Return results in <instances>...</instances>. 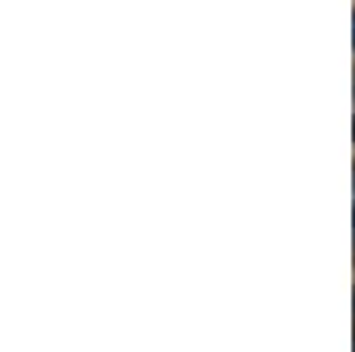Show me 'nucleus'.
Masks as SVG:
<instances>
[{
    "label": "nucleus",
    "instance_id": "f257e3e1",
    "mask_svg": "<svg viewBox=\"0 0 355 352\" xmlns=\"http://www.w3.org/2000/svg\"><path fill=\"white\" fill-rule=\"evenodd\" d=\"M352 22H355V18H352ZM352 40H355V33H352Z\"/></svg>",
    "mask_w": 355,
    "mask_h": 352
}]
</instances>
